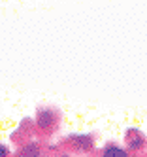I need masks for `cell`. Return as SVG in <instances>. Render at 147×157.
<instances>
[{"mask_svg":"<svg viewBox=\"0 0 147 157\" xmlns=\"http://www.w3.org/2000/svg\"><path fill=\"white\" fill-rule=\"evenodd\" d=\"M55 153H57V146H49L45 140L36 138L28 144L15 148L11 157H55Z\"/></svg>","mask_w":147,"mask_h":157,"instance_id":"3957f363","label":"cell"},{"mask_svg":"<svg viewBox=\"0 0 147 157\" xmlns=\"http://www.w3.org/2000/svg\"><path fill=\"white\" fill-rule=\"evenodd\" d=\"M36 125H34V117H23L21 123L11 131V144L15 146V148H19V146L23 144H28L32 140H36Z\"/></svg>","mask_w":147,"mask_h":157,"instance_id":"5b68a950","label":"cell"},{"mask_svg":"<svg viewBox=\"0 0 147 157\" xmlns=\"http://www.w3.org/2000/svg\"><path fill=\"white\" fill-rule=\"evenodd\" d=\"M145 157H147V153H145Z\"/></svg>","mask_w":147,"mask_h":157,"instance_id":"ba28073f","label":"cell"},{"mask_svg":"<svg viewBox=\"0 0 147 157\" xmlns=\"http://www.w3.org/2000/svg\"><path fill=\"white\" fill-rule=\"evenodd\" d=\"M57 150L64 155H89L96 151V138L93 132H70L61 138Z\"/></svg>","mask_w":147,"mask_h":157,"instance_id":"7a4b0ae2","label":"cell"},{"mask_svg":"<svg viewBox=\"0 0 147 157\" xmlns=\"http://www.w3.org/2000/svg\"><path fill=\"white\" fill-rule=\"evenodd\" d=\"M13 155V151H11V148L8 144H4V142H0V157H11Z\"/></svg>","mask_w":147,"mask_h":157,"instance_id":"52a82bcc","label":"cell"},{"mask_svg":"<svg viewBox=\"0 0 147 157\" xmlns=\"http://www.w3.org/2000/svg\"><path fill=\"white\" fill-rule=\"evenodd\" d=\"M123 146L127 148L130 153L134 155H145L147 153V134L136 127H128L124 131V136H123Z\"/></svg>","mask_w":147,"mask_h":157,"instance_id":"277c9868","label":"cell"},{"mask_svg":"<svg viewBox=\"0 0 147 157\" xmlns=\"http://www.w3.org/2000/svg\"><path fill=\"white\" fill-rule=\"evenodd\" d=\"M62 112L55 104H40L34 112V125H36V136L47 142L61 129Z\"/></svg>","mask_w":147,"mask_h":157,"instance_id":"6da1fadb","label":"cell"},{"mask_svg":"<svg viewBox=\"0 0 147 157\" xmlns=\"http://www.w3.org/2000/svg\"><path fill=\"white\" fill-rule=\"evenodd\" d=\"M96 157H138V155L130 153L123 144L115 140H108L102 148L96 150Z\"/></svg>","mask_w":147,"mask_h":157,"instance_id":"8992f818","label":"cell"}]
</instances>
